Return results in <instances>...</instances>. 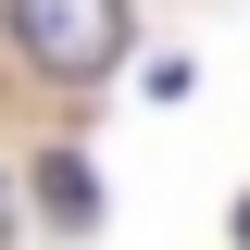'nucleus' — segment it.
I'll return each instance as SVG.
<instances>
[{
  "instance_id": "nucleus-1",
  "label": "nucleus",
  "mask_w": 250,
  "mask_h": 250,
  "mask_svg": "<svg viewBox=\"0 0 250 250\" xmlns=\"http://www.w3.org/2000/svg\"><path fill=\"white\" fill-rule=\"evenodd\" d=\"M0 25H13V50H25L38 75L100 88V75H113V50H125V0H13Z\"/></svg>"
},
{
  "instance_id": "nucleus-2",
  "label": "nucleus",
  "mask_w": 250,
  "mask_h": 250,
  "mask_svg": "<svg viewBox=\"0 0 250 250\" xmlns=\"http://www.w3.org/2000/svg\"><path fill=\"white\" fill-rule=\"evenodd\" d=\"M38 200H50L62 225H88V213H100V175H88L75 150H50V163H38Z\"/></svg>"
},
{
  "instance_id": "nucleus-3",
  "label": "nucleus",
  "mask_w": 250,
  "mask_h": 250,
  "mask_svg": "<svg viewBox=\"0 0 250 250\" xmlns=\"http://www.w3.org/2000/svg\"><path fill=\"white\" fill-rule=\"evenodd\" d=\"M0 250H13V188H0Z\"/></svg>"
},
{
  "instance_id": "nucleus-4",
  "label": "nucleus",
  "mask_w": 250,
  "mask_h": 250,
  "mask_svg": "<svg viewBox=\"0 0 250 250\" xmlns=\"http://www.w3.org/2000/svg\"><path fill=\"white\" fill-rule=\"evenodd\" d=\"M238 250H250V200H238Z\"/></svg>"
}]
</instances>
